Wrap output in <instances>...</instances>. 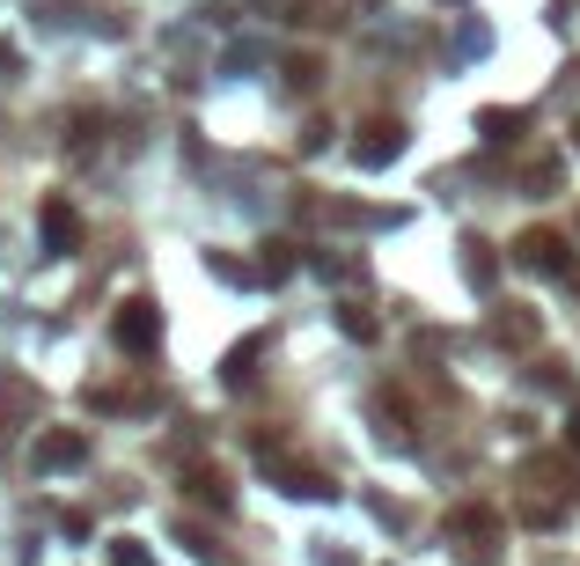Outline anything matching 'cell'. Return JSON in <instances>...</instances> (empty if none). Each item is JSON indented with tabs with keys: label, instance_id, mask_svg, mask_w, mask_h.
<instances>
[{
	"label": "cell",
	"instance_id": "cell-9",
	"mask_svg": "<svg viewBox=\"0 0 580 566\" xmlns=\"http://www.w3.org/2000/svg\"><path fill=\"white\" fill-rule=\"evenodd\" d=\"M463 250H470V258H463V272H470L478 287H492V280H500V258H492L485 244H463Z\"/></svg>",
	"mask_w": 580,
	"mask_h": 566
},
{
	"label": "cell",
	"instance_id": "cell-2",
	"mask_svg": "<svg viewBox=\"0 0 580 566\" xmlns=\"http://www.w3.org/2000/svg\"><path fill=\"white\" fill-rule=\"evenodd\" d=\"M111 339H118L125 353H155V346H162V317H155V302H147V295L118 302V317H111Z\"/></svg>",
	"mask_w": 580,
	"mask_h": 566
},
{
	"label": "cell",
	"instance_id": "cell-10",
	"mask_svg": "<svg viewBox=\"0 0 580 566\" xmlns=\"http://www.w3.org/2000/svg\"><path fill=\"white\" fill-rule=\"evenodd\" d=\"M485 140H508V133H514V125H522V118H514V111H485Z\"/></svg>",
	"mask_w": 580,
	"mask_h": 566
},
{
	"label": "cell",
	"instance_id": "cell-1",
	"mask_svg": "<svg viewBox=\"0 0 580 566\" xmlns=\"http://www.w3.org/2000/svg\"><path fill=\"white\" fill-rule=\"evenodd\" d=\"M448 537H456V552L470 566L500 559V516H492V508H456V516H448Z\"/></svg>",
	"mask_w": 580,
	"mask_h": 566
},
{
	"label": "cell",
	"instance_id": "cell-4",
	"mask_svg": "<svg viewBox=\"0 0 580 566\" xmlns=\"http://www.w3.org/2000/svg\"><path fill=\"white\" fill-rule=\"evenodd\" d=\"M37 236H45V258H67L81 244V222H73L67 199H45V214H37Z\"/></svg>",
	"mask_w": 580,
	"mask_h": 566
},
{
	"label": "cell",
	"instance_id": "cell-8",
	"mask_svg": "<svg viewBox=\"0 0 580 566\" xmlns=\"http://www.w3.org/2000/svg\"><path fill=\"white\" fill-rule=\"evenodd\" d=\"M258 353H265V339H242L236 353H228V369H220V375H228V383H250V375H258Z\"/></svg>",
	"mask_w": 580,
	"mask_h": 566
},
{
	"label": "cell",
	"instance_id": "cell-12",
	"mask_svg": "<svg viewBox=\"0 0 580 566\" xmlns=\"http://www.w3.org/2000/svg\"><path fill=\"white\" fill-rule=\"evenodd\" d=\"M566 442H573V449H580V412H573V427H566Z\"/></svg>",
	"mask_w": 580,
	"mask_h": 566
},
{
	"label": "cell",
	"instance_id": "cell-5",
	"mask_svg": "<svg viewBox=\"0 0 580 566\" xmlns=\"http://www.w3.org/2000/svg\"><path fill=\"white\" fill-rule=\"evenodd\" d=\"M397 155H405V125H367V140H353V162H361V170H389V162H397Z\"/></svg>",
	"mask_w": 580,
	"mask_h": 566
},
{
	"label": "cell",
	"instance_id": "cell-6",
	"mask_svg": "<svg viewBox=\"0 0 580 566\" xmlns=\"http://www.w3.org/2000/svg\"><path fill=\"white\" fill-rule=\"evenodd\" d=\"M37 464H45V471H73V464H89V434H73V427H52L45 442H37Z\"/></svg>",
	"mask_w": 580,
	"mask_h": 566
},
{
	"label": "cell",
	"instance_id": "cell-11",
	"mask_svg": "<svg viewBox=\"0 0 580 566\" xmlns=\"http://www.w3.org/2000/svg\"><path fill=\"white\" fill-rule=\"evenodd\" d=\"M111 566H155V559H147L133 537H118V544H111Z\"/></svg>",
	"mask_w": 580,
	"mask_h": 566
},
{
	"label": "cell",
	"instance_id": "cell-7",
	"mask_svg": "<svg viewBox=\"0 0 580 566\" xmlns=\"http://www.w3.org/2000/svg\"><path fill=\"white\" fill-rule=\"evenodd\" d=\"M280 471V493H294V500H331V478L309 464H272Z\"/></svg>",
	"mask_w": 580,
	"mask_h": 566
},
{
	"label": "cell",
	"instance_id": "cell-3",
	"mask_svg": "<svg viewBox=\"0 0 580 566\" xmlns=\"http://www.w3.org/2000/svg\"><path fill=\"white\" fill-rule=\"evenodd\" d=\"M514 265H522V272H544V280H566V272H573V258H566V236L530 228V236H514Z\"/></svg>",
	"mask_w": 580,
	"mask_h": 566
},
{
	"label": "cell",
	"instance_id": "cell-13",
	"mask_svg": "<svg viewBox=\"0 0 580 566\" xmlns=\"http://www.w3.org/2000/svg\"><path fill=\"white\" fill-rule=\"evenodd\" d=\"M573 148H580V125H573Z\"/></svg>",
	"mask_w": 580,
	"mask_h": 566
}]
</instances>
